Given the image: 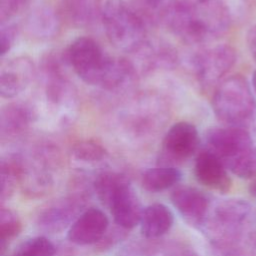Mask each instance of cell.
<instances>
[{
	"label": "cell",
	"mask_w": 256,
	"mask_h": 256,
	"mask_svg": "<svg viewBox=\"0 0 256 256\" xmlns=\"http://www.w3.org/2000/svg\"><path fill=\"white\" fill-rule=\"evenodd\" d=\"M174 215L164 204L154 203L143 209L140 228L146 238H157L166 234L172 227Z\"/></svg>",
	"instance_id": "19"
},
{
	"label": "cell",
	"mask_w": 256,
	"mask_h": 256,
	"mask_svg": "<svg viewBox=\"0 0 256 256\" xmlns=\"http://www.w3.org/2000/svg\"><path fill=\"white\" fill-rule=\"evenodd\" d=\"M206 149L218 156L225 166L252 147L250 134L244 128L212 127L205 135Z\"/></svg>",
	"instance_id": "9"
},
{
	"label": "cell",
	"mask_w": 256,
	"mask_h": 256,
	"mask_svg": "<svg viewBox=\"0 0 256 256\" xmlns=\"http://www.w3.org/2000/svg\"><path fill=\"white\" fill-rule=\"evenodd\" d=\"M249 203L241 199H229L222 202L217 208L219 221L232 230H237L250 214Z\"/></svg>",
	"instance_id": "22"
},
{
	"label": "cell",
	"mask_w": 256,
	"mask_h": 256,
	"mask_svg": "<svg viewBox=\"0 0 256 256\" xmlns=\"http://www.w3.org/2000/svg\"><path fill=\"white\" fill-rule=\"evenodd\" d=\"M249 191H250V193H251L254 197H256V180L251 183V185H250V187H249Z\"/></svg>",
	"instance_id": "31"
},
{
	"label": "cell",
	"mask_w": 256,
	"mask_h": 256,
	"mask_svg": "<svg viewBox=\"0 0 256 256\" xmlns=\"http://www.w3.org/2000/svg\"><path fill=\"white\" fill-rule=\"evenodd\" d=\"M68 64L76 75L86 84L99 86L110 56L90 37L75 39L66 52Z\"/></svg>",
	"instance_id": "7"
},
{
	"label": "cell",
	"mask_w": 256,
	"mask_h": 256,
	"mask_svg": "<svg viewBox=\"0 0 256 256\" xmlns=\"http://www.w3.org/2000/svg\"><path fill=\"white\" fill-rule=\"evenodd\" d=\"M136 52H139L141 64L145 69L170 68L177 62V53L167 43L146 41Z\"/></svg>",
	"instance_id": "20"
},
{
	"label": "cell",
	"mask_w": 256,
	"mask_h": 256,
	"mask_svg": "<svg viewBox=\"0 0 256 256\" xmlns=\"http://www.w3.org/2000/svg\"><path fill=\"white\" fill-rule=\"evenodd\" d=\"M253 246H254V256H256V234L253 238Z\"/></svg>",
	"instance_id": "33"
},
{
	"label": "cell",
	"mask_w": 256,
	"mask_h": 256,
	"mask_svg": "<svg viewBox=\"0 0 256 256\" xmlns=\"http://www.w3.org/2000/svg\"><path fill=\"white\" fill-rule=\"evenodd\" d=\"M168 118L166 103L155 94H140L127 102L119 112L118 124L127 133L143 136L162 128Z\"/></svg>",
	"instance_id": "6"
},
{
	"label": "cell",
	"mask_w": 256,
	"mask_h": 256,
	"mask_svg": "<svg viewBox=\"0 0 256 256\" xmlns=\"http://www.w3.org/2000/svg\"><path fill=\"white\" fill-rule=\"evenodd\" d=\"M28 0H0V20H11L23 11Z\"/></svg>",
	"instance_id": "28"
},
{
	"label": "cell",
	"mask_w": 256,
	"mask_h": 256,
	"mask_svg": "<svg viewBox=\"0 0 256 256\" xmlns=\"http://www.w3.org/2000/svg\"><path fill=\"white\" fill-rule=\"evenodd\" d=\"M199 142L197 128L192 123L180 121L166 132L162 142L163 153L171 160H186L196 152Z\"/></svg>",
	"instance_id": "10"
},
{
	"label": "cell",
	"mask_w": 256,
	"mask_h": 256,
	"mask_svg": "<svg viewBox=\"0 0 256 256\" xmlns=\"http://www.w3.org/2000/svg\"><path fill=\"white\" fill-rule=\"evenodd\" d=\"M212 109L225 126H251L256 120V100L247 79L241 75L223 79L213 94Z\"/></svg>",
	"instance_id": "4"
},
{
	"label": "cell",
	"mask_w": 256,
	"mask_h": 256,
	"mask_svg": "<svg viewBox=\"0 0 256 256\" xmlns=\"http://www.w3.org/2000/svg\"><path fill=\"white\" fill-rule=\"evenodd\" d=\"M246 40H247V45H248L249 51H250L253 59L256 62V24L253 25L252 27H250V29L248 30Z\"/></svg>",
	"instance_id": "30"
},
{
	"label": "cell",
	"mask_w": 256,
	"mask_h": 256,
	"mask_svg": "<svg viewBox=\"0 0 256 256\" xmlns=\"http://www.w3.org/2000/svg\"><path fill=\"white\" fill-rule=\"evenodd\" d=\"M171 201L179 213L191 224H201L209 208L207 196L189 185L176 187L171 194Z\"/></svg>",
	"instance_id": "14"
},
{
	"label": "cell",
	"mask_w": 256,
	"mask_h": 256,
	"mask_svg": "<svg viewBox=\"0 0 256 256\" xmlns=\"http://www.w3.org/2000/svg\"><path fill=\"white\" fill-rule=\"evenodd\" d=\"M169 1L170 0H139V3L142 4V7L138 9L146 18L155 14L161 16L164 7L168 4Z\"/></svg>",
	"instance_id": "29"
},
{
	"label": "cell",
	"mask_w": 256,
	"mask_h": 256,
	"mask_svg": "<svg viewBox=\"0 0 256 256\" xmlns=\"http://www.w3.org/2000/svg\"><path fill=\"white\" fill-rule=\"evenodd\" d=\"M17 35V28L11 20L1 21L0 26V54L4 56L14 45Z\"/></svg>",
	"instance_id": "27"
},
{
	"label": "cell",
	"mask_w": 256,
	"mask_h": 256,
	"mask_svg": "<svg viewBox=\"0 0 256 256\" xmlns=\"http://www.w3.org/2000/svg\"><path fill=\"white\" fill-rule=\"evenodd\" d=\"M109 220L105 213L97 208L84 211L70 226L67 237L77 245H90L98 242L105 234Z\"/></svg>",
	"instance_id": "13"
},
{
	"label": "cell",
	"mask_w": 256,
	"mask_h": 256,
	"mask_svg": "<svg viewBox=\"0 0 256 256\" xmlns=\"http://www.w3.org/2000/svg\"><path fill=\"white\" fill-rule=\"evenodd\" d=\"M181 256H196V255H192V254H185V255H181Z\"/></svg>",
	"instance_id": "34"
},
{
	"label": "cell",
	"mask_w": 256,
	"mask_h": 256,
	"mask_svg": "<svg viewBox=\"0 0 256 256\" xmlns=\"http://www.w3.org/2000/svg\"><path fill=\"white\" fill-rule=\"evenodd\" d=\"M228 167L233 174L240 178L249 179L256 175V147H251L246 152L231 161Z\"/></svg>",
	"instance_id": "24"
},
{
	"label": "cell",
	"mask_w": 256,
	"mask_h": 256,
	"mask_svg": "<svg viewBox=\"0 0 256 256\" xmlns=\"http://www.w3.org/2000/svg\"><path fill=\"white\" fill-rule=\"evenodd\" d=\"M72 154L79 161L93 163L103 160L106 156V150L93 140H84L73 146Z\"/></svg>",
	"instance_id": "25"
},
{
	"label": "cell",
	"mask_w": 256,
	"mask_h": 256,
	"mask_svg": "<svg viewBox=\"0 0 256 256\" xmlns=\"http://www.w3.org/2000/svg\"><path fill=\"white\" fill-rule=\"evenodd\" d=\"M34 72L33 62L26 56H18L7 61L0 74L1 96L11 99L21 94L31 83Z\"/></svg>",
	"instance_id": "11"
},
{
	"label": "cell",
	"mask_w": 256,
	"mask_h": 256,
	"mask_svg": "<svg viewBox=\"0 0 256 256\" xmlns=\"http://www.w3.org/2000/svg\"><path fill=\"white\" fill-rule=\"evenodd\" d=\"M252 87H253V90L256 94V70L254 71L253 73V76H252Z\"/></svg>",
	"instance_id": "32"
},
{
	"label": "cell",
	"mask_w": 256,
	"mask_h": 256,
	"mask_svg": "<svg viewBox=\"0 0 256 256\" xmlns=\"http://www.w3.org/2000/svg\"><path fill=\"white\" fill-rule=\"evenodd\" d=\"M181 177L180 170L173 166L150 168L142 175V186L149 192H161L176 185Z\"/></svg>",
	"instance_id": "21"
},
{
	"label": "cell",
	"mask_w": 256,
	"mask_h": 256,
	"mask_svg": "<svg viewBox=\"0 0 256 256\" xmlns=\"http://www.w3.org/2000/svg\"><path fill=\"white\" fill-rule=\"evenodd\" d=\"M135 76L136 70L130 61L121 57L110 56L98 87L111 93L123 92L133 85Z\"/></svg>",
	"instance_id": "16"
},
{
	"label": "cell",
	"mask_w": 256,
	"mask_h": 256,
	"mask_svg": "<svg viewBox=\"0 0 256 256\" xmlns=\"http://www.w3.org/2000/svg\"><path fill=\"white\" fill-rule=\"evenodd\" d=\"M94 188L100 201L109 208L117 225L131 229L140 224L143 209L125 175L103 172L96 177Z\"/></svg>",
	"instance_id": "5"
},
{
	"label": "cell",
	"mask_w": 256,
	"mask_h": 256,
	"mask_svg": "<svg viewBox=\"0 0 256 256\" xmlns=\"http://www.w3.org/2000/svg\"><path fill=\"white\" fill-rule=\"evenodd\" d=\"M55 246L46 237H34L22 243L11 256H54Z\"/></svg>",
	"instance_id": "23"
},
{
	"label": "cell",
	"mask_w": 256,
	"mask_h": 256,
	"mask_svg": "<svg viewBox=\"0 0 256 256\" xmlns=\"http://www.w3.org/2000/svg\"><path fill=\"white\" fill-rule=\"evenodd\" d=\"M111 44L125 52H136L147 41V18L124 0H107L100 17Z\"/></svg>",
	"instance_id": "3"
},
{
	"label": "cell",
	"mask_w": 256,
	"mask_h": 256,
	"mask_svg": "<svg viewBox=\"0 0 256 256\" xmlns=\"http://www.w3.org/2000/svg\"><path fill=\"white\" fill-rule=\"evenodd\" d=\"M235 62V49L228 44H219L195 54L192 65L198 83L202 88L209 89L217 87Z\"/></svg>",
	"instance_id": "8"
},
{
	"label": "cell",
	"mask_w": 256,
	"mask_h": 256,
	"mask_svg": "<svg viewBox=\"0 0 256 256\" xmlns=\"http://www.w3.org/2000/svg\"><path fill=\"white\" fill-rule=\"evenodd\" d=\"M194 174L199 183L221 193L230 190L232 181L223 161L208 149L202 150L196 157Z\"/></svg>",
	"instance_id": "12"
},
{
	"label": "cell",
	"mask_w": 256,
	"mask_h": 256,
	"mask_svg": "<svg viewBox=\"0 0 256 256\" xmlns=\"http://www.w3.org/2000/svg\"><path fill=\"white\" fill-rule=\"evenodd\" d=\"M21 222L18 217L15 216L11 211H2L0 221V239L1 249L7 241L17 236L21 231Z\"/></svg>",
	"instance_id": "26"
},
{
	"label": "cell",
	"mask_w": 256,
	"mask_h": 256,
	"mask_svg": "<svg viewBox=\"0 0 256 256\" xmlns=\"http://www.w3.org/2000/svg\"><path fill=\"white\" fill-rule=\"evenodd\" d=\"M34 109L23 103H9L0 112V132L2 138H15L25 133L34 119Z\"/></svg>",
	"instance_id": "15"
},
{
	"label": "cell",
	"mask_w": 256,
	"mask_h": 256,
	"mask_svg": "<svg viewBox=\"0 0 256 256\" xmlns=\"http://www.w3.org/2000/svg\"><path fill=\"white\" fill-rule=\"evenodd\" d=\"M60 15L46 4H37L28 12L25 26L30 35L38 39H50L60 28Z\"/></svg>",
	"instance_id": "17"
},
{
	"label": "cell",
	"mask_w": 256,
	"mask_h": 256,
	"mask_svg": "<svg viewBox=\"0 0 256 256\" xmlns=\"http://www.w3.org/2000/svg\"><path fill=\"white\" fill-rule=\"evenodd\" d=\"M66 55L49 54L42 61V107L56 127L71 125L78 114V96L66 78L63 64Z\"/></svg>",
	"instance_id": "2"
},
{
	"label": "cell",
	"mask_w": 256,
	"mask_h": 256,
	"mask_svg": "<svg viewBox=\"0 0 256 256\" xmlns=\"http://www.w3.org/2000/svg\"><path fill=\"white\" fill-rule=\"evenodd\" d=\"M160 18L188 43L212 41L226 33L231 24L226 0H170Z\"/></svg>",
	"instance_id": "1"
},
{
	"label": "cell",
	"mask_w": 256,
	"mask_h": 256,
	"mask_svg": "<svg viewBox=\"0 0 256 256\" xmlns=\"http://www.w3.org/2000/svg\"><path fill=\"white\" fill-rule=\"evenodd\" d=\"M99 0H60L59 15L75 27H87L101 17Z\"/></svg>",
	"instance_id": "18"
}]
</instances>
